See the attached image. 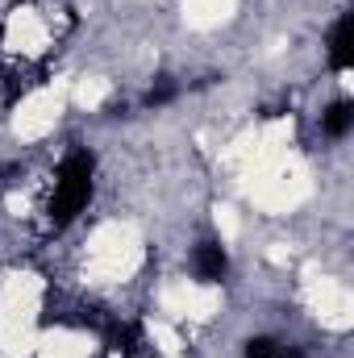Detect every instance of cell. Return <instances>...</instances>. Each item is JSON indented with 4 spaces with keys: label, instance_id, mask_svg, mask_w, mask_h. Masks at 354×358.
Here are the masks:
<instances>
[{
    "label": "cell",
    "instance_id": "cell-1",
    "mask_svg": "<svg viewBox=\"0 0 354 358\" xmlns=\"http://www.w3.org/2000/svg\"><path fill=\"white\" fill-rule=\"evenodd\" d=\"M96 196V155L88 146H71L55 176H50V192H46V221L55 229H67L84 217V208Z\"/></svg>",
    "mask_w": 354,
    "mask_h": 358
},
{
    "label": "cell",
    "instance_id": "cell-2",
    "mask_svg": "<svg viewBox=\"0 0 354 358\" xmlns=\"http://www.w3.org/2000/svg\"><path fill=\"white\" fill-rule=\"evenodd\" d=\"M187 267L196 283H225L229 279V250L217 238H200L187 255Z\"/></svg>",
    "mask_w": 354,
    "mask_h": 358
},
{
    "label": "cell",
    "instance_id": "cell-3",
    "mask_svg": "<svg viewBox=\"0 0 354 358\" xmlns=\"http://www.w3.org/2000/svg\"><path fill=\"white\" fill-rule=\"evenodd\" d=\"M325 63H330V71H338V76H346L354 67V46H351V17L342 13L334 25H330V38H325Z\"/></svg>",
    "mask_w": 354,
    "mask_h": 358
},
{
    "label": "cell",
    "instance_id": "cell-4",
    "mask_svg": "<svg viewBox=\"0 0 354 358\" xmlns=\"http://www.w3.org/2000/svg\"><path fill=\"white\" fill-rule=\"evenodd\" d=\"M138 355H142V334H138V325H129V321L113 325L108 338H104V358H138Z\"/></svg>",
    "mask_w": 354,
    "mask_h": 358
},
{
    "label": "cell",
    "instance_id": "cell-5",
    "mask_svg": "<svg viewBox=\"0 0 354 358\" xmlns=\"http://www.w3.org/2000/svg\"><path fill=\"white\" fill-rule=\"evenodd\" d=\"M351 129H354V104L351 100H334V104H325V113H321V134L334 138V142H342Z\"/></svg>",
    "mask_w": 354,
    "mask_h": 358
},
{
    "label": "cell",
    "instance_id": "cell-6",
    "mask_svg": "<svg viewBox=\"0 0 354 358\" xmlns=\"http://www.w3.org/2000/svg\"><path fill=\"white\" fill-rule=\"evenodd\" d=\"M176 96H179V84L171 76H159V80L150 84V92L142 96V104H146V108H163V104H171Z\"/></svg>",
    "mask_w": 354,
    "mask_h": 358
}]
</instances>
